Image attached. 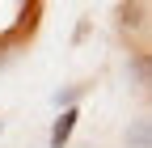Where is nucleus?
Wrapping results in <instances>:
<instances>
[{"label":"nucleus","instance_id":"obj_1","mask_svg":"<svg viewBox=\"0 0 152 148\" xmlns=\"http://www.w3.org/2000/svg\"><path fill=\"white\" fill-rule=\"evenodd\" d=\"M72 127H76V110H68V114L59 119V127H55V136H51V148H64L68 136H72Z\"/></svg>","mask_w":152,"mask_h":148}]
</instances>
